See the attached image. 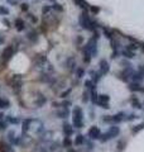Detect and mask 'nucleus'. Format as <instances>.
<instances>
[{
	"label": "nucleus",
	"mask_w": 144,
	"mask_h": 152,
	"mask_svg": "<svg viewBox=\"0 0 144 152\" xmlns=\"http://www.w3.org/2000/svg\"><path fill=\"white\" fill-rule=\"evenodd\" d=\"M14 26H15V28H17L18 32H22V31H24V28H25V23H24L23 19L17 18L15 22H14Z\"/></svg>",
	"instance_id": "20"
},
{
	"label": "nucleus",
	"mask_w": 144,
	"mask_h": 152,
	"mask_svg": "<svg viewBox=\"0 0 144 152\" xmlns=\"http://www.w3.org/2000/svg\"><path fill=\"white\" fill-rule=\"evenodd\" d=\"M36 64L39 66V67H42V66H44L47 64V57L43 56V55H38L37 58H36Z\"/></svg>",
	"instance_id": "27"
},
{
	"label": "nucleus",
	"mask_w": 144,
	"mask_h": 152,
	"mask_svg": "<svg viewBox=\"0 0 144 152\" xmlns=\"http://www.w3.org/2000/svg\"><path fill=\"white\" fill-rule=\"evenodd\" d=\"M10 86L13 88V90H15L17 93L22 89V86H23V77L20 75H14L13 76L12 80H10Z\"/></svg>",
	"instance_id": "7"
},
{
	"label": "nucleus",
	"mask_w": 144,
	"mask_h": 152,
	"mask_svg": "<svg viewBox=\"0 0 144 152\" xmlns=\"http://www.w3.org/2000/svg\"><path fill=\"white\" fill-rule=\"evenodd\" d=\"M8 122L5 121V115L4 114H0V131H5L8 128Z\"/></svg>",
	"instance_id": "29"
},
{
	"label": "nucleus",
	"mask_w": 144,
	"mask_h": 152,
	"mask_svg": "<svg viewBox=\"0 0 144 152\" xmlns=\"http://www.w3.org/2000/svg\"><path fill=\"white\" fill-rule=\"evenodd\" d=\"M133 74H134L133 66H129V67H124L121 71H120V72L118 74V77L124 83H129V80L132 79Z\"/></svg>",
	"instance_id": "5"
},
{
	"label": "nucleus",
	"mask_w": 144,
	"mask_h": 152,
	"mask_svg": "<svg viewBox=\"0 0 144 152\" xmlns=\"http://www.w3.org/2000/svg\"><path fill=\"white\" fill-rule=\"evenodd\" d=\"M120 55L124 56L127 60H133L134 57H135V52H132V51H129V50H123L121 52H120Z\"/></svg>",
	"instance_id": "25"
},
{
	"label": "nucleus",
	"mask_w": 144,
	"mask_h": 152,
	"mask_svg": "<svg viewBox=\"0 0 144 152\" xmlns=\"http://www.w3.org/2000/svg\"><path fill=\"white\" fill-rule=\"evenodd\" d=\"M79 23L82 29H86V31H90V32H95L97 31V28L100 27V24L94 19H91L89 13L87 12H82L80 14V18H79Z\"/></svg>",
	"instance_id": "1"
},
{
	"label": "nucleus",
	"mask_w": 144,
	"mask_h": 152,
	"mask_svg": "<svg viewBox=\"0 0 144 152\" xmlns=\"http://www.w3.org/2000/svg\"><path fill=\"white\" fill-rule=\"evenodd\" d=\"M142 129H144V123H142V124H138V126H134L133 128H132V133H138V132H140Z\"/></svg>",
	"instance_id": "37"
},
{
	"label": "nucleus",
	"mask_w": 144,
	"mask_h": 152,
	"mask_svg": "<svg viewBox=\"0 0 144 152\" xmlns=\"http://www.w3.org/2000/svg\"><path fill=\"white\" fill-rule=\"evenodd\" d=\"M84 85H85V89H86V90H89V91H92V90H96V86H95L96 84H94V83H92V80H91V79H90V80H86Z\"/></svg>",
	"instance_id": "30"
},
{
	"label": "nucleus",
	"mask_w": 144,
	"mask_h": 152,
	"mask_svg": "<svg viewBox=\"0 0 144 152\" xmlns=\"http://www.w3.org/2000/svg\"><path fill=\"white\" fill-rule=\"evenodd\" d=\"M97 98H99V94L96 93V90H92V91H90V100L94 104L97 103Z\"/></svg>",
	"instance_id": "35"
},
{
	"label": "nucleus",
	"mask_w": 144,
	"mask_h": 152,
	"mask_svg": "<svg viewBox=\"0 0 144 152\" xmlns=\"http://www.w3.org/2000/svg\"><path fill=\"white\" fill-rule=\"evenodd\" d=\"M15 140H17L15 132H14V131H9L8 132V141H9V143H10L12 146H14V142H15Z\"/></svg>",
	"instance_id": "33"
},
{
	"label": "nucleus",
	"mask_w": 144,
	"mask_h": 152,
	"mask_svg": "<svg viewBox=\"0 0 144 152\" xmlns=\"http://www.w3.org/2000/svg\"><path fill=\"white\" fill-rule=\"evenodd\" d=\"M89 100H90V91H89V90H85L84 94H82V102L87 103Z\"/></svg>",
	"instance_id": "41"
},
{
	"label": "nucleus",
	"mask_w": 144,
	"mask_h": 152,
	"mask_svg": "<svg viewBox=\"0 0 144 152\" xmlns=\"http://www.w3.org/2000/svg\"><path fill=\"white\" fill-rule=\"evenodd\" d=\"M130 103H132V107L135 108V109H142L143 108V104L139 102V99L135 96V95H133V96L130 98Z\"/></svg>",
	"instance_id": "22"
},
{
	"label": "nucleus",
	"mask_w": 144,
	"mask_h": 152,
	"mask_svg": "<svg viewBox=\"0 0 144 152\" xmlns=\"http://www.w3.org/2000/svg\"><path fill=\"white\" fill-rule=\"evenodd\" d=\"M103 122H104V123H113L111 115H104V117H103Z\"/></svg>",
	"instance_id": "48"
},
{
	"label": "nucleus",
	"mask_w": 144,
	"mask_h": 152,
	"mask_svg": "<svg viewBox=\"0 0 144 152\" xmlns=\"http://www.w3.org/2000/svg\"><path fill=\"white\" fill-rule=\"evenodd\" d=\"M119 134H120V128L116 124H114V126H111L109 128L108 132L101 133V137H100L99 141L105 143V142H108L109 140H113V138H115V137H118Z\"/></svg>",
	"instance_id": "3"
},
{
	"label": "nucleus",
	"mask_w": 144,
	"mask_h": 152,
	"mask_svg": "<svg viewBox=\"0 0 144 152\" xmlns=\"http://www.w3.org/2000/svg\"><path fill=\"white\" fill-rule=\"evenodd\" d=\"M125 115H127V114L124 112H119V113L115 114V115H111L113 123H114V124H118V123L124 122V121H125Z\"/></svg>",
	"instance_id": "15"
},
{
	"label": "nucleus",
	"mask_w": 144,
	"mask_h": 152,
	"mask_svg": "<svg viewBox=\"0 0 144 152\" xmlns=\"http://www.w3.org/2000/svg\"><path fill=\"white\" fill-rule=\"evenodd\" d=\"M51 9H52V7H49V5H44L42 8V13L43 14H47V13H49L51 12Z\"/></svg>",
	"instance_id": "49"
},
{
	"label": "nucleus",
	"mask_w": 144,
	"mask_h": 152,
	"mask_svg": "<svg viewBox=\"0 0 144 152\" xmlns=\"http://www.w3.org/2000/svg\"><path fill=\"white\" fill-rule=\"evenodd\" d=\"M130 80H132V83H139V84L143 81L144 80V65H139L138 70L134 71Z\"/></svg>",
	"instance_id": "6"
},
{
	"label": "nucleus",
	"mask_w": 144,
	"mask_h": 152,
	"mask_svg": "<svg viewBox=\"0 0 144 152\" xmlns=\"http://www.w3.org/2000/svg\"><path fill=\"white\" fill-rule=\"evenodd\" d=\"M75 1V4L77 7H80L81 9H82L84 12H87L89 10V8H90V5L87 4V1H86V0H73Z\"/></svg>",
	"instance_id": "19"
},
{
	"label": "nucleus",
	"mask_w": 144,
	"mask_h": 152,
	"mask_svg": "<svg viewBox=\"0 0 144 152\" xmlns=\"http://www.w3.org/2000/svg\"><path fill=\"white\" fill-rule=\"evenodd\" d=\"M67 152H77V151H76V150H73V148H72V147H71V148H68V150H67Z\"/></svg>",
	"instance_id": "59"
},
{
	"label": "nucleus",
	"mask_w": 144,
	"mask_h": 152,
	"mask_svg": "<svg viewBox=\"0 0 144 152\" xmlns=\"http://www.w3.org/2000/svg\"><path fill=\"white\" fill-rule=\"evenodd\" d=\"M124 146H125V142H124V141H120V142H118V148L123 150V148H124Z\"/></svg>",
	"instance_id": "54"
},
{
	"label": "nucleus",
	"mask_w": 144,
	"mask_h": 152,
	"mask_svg": "<svg viewBox=\"0 0 144 152\" xmlns=\"http://www.w3.org/2000/svg\"><path fill=\"white\" fill-rule=\"evenodd\" d=\"M84 75H85V70L82 67H77V69H76V77L81 79V77H84Z\"/></svg>",
	"instance_id": "38"
},
{
	"label": "nucleus",
	"mask_w": 144,
	"mask_h": 152,
	"mask_svg": "<svg viewBox=\"0 0 144 152\" xmlns=\"http://www.w3.org/2000/svg\"><path fill=\"white\" fill-rule=\"evenodd\" d=\"M20 9H22L23 12H27L28 9H29V5H28L27 3H24V4H22V5H20Z\"/></svg>",
	"instance_id": "51"
},
{
	"label": "nucleus",
	"mask_w": 144,
	"mask_h": 152,
	"mask_svg": "<svg viewBox=\"0 0 144 152\" xmlns=\"http://www.w3.org/2000/svg\"><path fill=\"white\" fill-rule=\"evenodd\" d=\"M85 136L84 134H80V133H79V134L77 136H76V138H75V141H73V145L75 146H82V145H85Z\"/></svg>",
	"instance_id": "23"
},
{
	"label": "nucleus",
	"mask_w": 144,
	"mask_h": 152,
	"mask_svg": "<svg viewBox=\"0 0 144 152\" xmlns=\"http://www.w3.org/2000/svg\"><path fill=\"white\" fill-rule=\"evenodd\" d=\"M128 88L132 93H138V91H142L143 86H142V84H139V83H130L128 85Z\"/></svg>",
	"instance_id": "17"
},
{
	"label": "nucleus",
	"mask_w": 144,
	"mask_h": 152,
	"mask_svg": "<svg viewBox=\"0 0 144 152\" xmlns=\"http://www.w3.org/2000/svg\"><path fill=\"white\" fill-rule=\"evenodd\" d=\"M109 102H110V96L108 94H99V98H97V105L101 107L103 109H109Z\"/></svg>",
	"instance_id": "8"
},
{
	"label": "nucleus",
	"mask_w": 144,
	"mask_h": 152,
	"mask_svg": "<svg viewBox=\"0 0 144 152\" xmlns=\"http://www.w3.org/2000/svg\"><path fill=\"white\" fill-rule=\"evenodd\" d=\"M52 105H53V108H60V107H61V103H57V102H53V103H52Z\"/></svg>",
	"instance_id": "57"
},
{
	"label": "nucleus",
	"mask_w": 144,
	"mask_h": 152,
	"mask_svg": "<svg viewBox=\"0 0 144 152\" xmlns=\"http://www.w3.org/2000/svg\"><path fill=\"white\" fill-rule=\"evenodd\" d=\"M85 143H86V146H87V150H89V151H91V150L94 148V143H92L91 141H87V142L85 141Z\"/></svg>",
	"instance_id": "50"
},
{
	"label": "nucleus",
	"mask_w": 144,
	"mask_h": 152,
	"mask_svg": "<svg viewBox=\"0 0 144 152\" xmlns=\"http://www.w3.org/2000/svg\"><path fill=\"white\" fill-rule=\"evenodd\" d=\"M9 107H10V103H9L8 99L0 98V109H8Z\"/></svg>",
	"instance_id": "34"
},
{
	"label": "nucleus",
	"mask_w": 144,
	"mask_h": 152,
	"mask_svg": "<svg viewBox=\"0 0 144 152\" xmlns=\"http://www.w3.org/2000/svg\"><path fill=\"white\" fill-rule=\"evenodd\" d=\"M34 122V119H32V118H25V119L23 121L22 123V132H23V134H27L28 131L31 129V124Z\"/></svg>",
	"instance_id": "13"
},
{
	"label": "nucleus",
	"mask_w": 144,
	"mask_h": 152,
	"mask_svg": "<svg viewBox=\"0 0 144 152\" xmlns=\"http://www.w3.org/2000/svg\"><path fill=\"white\" fill-rule=\"evenodd\" d=\"M89 10H90L91 13H92V14H97V13L100 12V8H99V7H94V5H90Z\"/></svg>",
	"instance_id": "45"
},
{
	"label": "nucleus",
	"mask_w": 144,
	"mask_h": 152,
	"mask_svg": "<svg viewBox=\"0 0 144 152\" xmlns=\"http://www.w3.org/2000/svg\"><path fill=\"white\" fill-rule=\"evenodd\" d=\"M76 42H77V45H82L84 37H82V36H77V38H76Z\"/></svg>",
	"instance_id": "52"
},
{
	"label": "nucleus",
	"mask_w": 144,
	"mask_h": 152,
	"mask_svg": "<svg viewBox=\"0 0 144 152\" xmlns=\"http://www.w3.org/2000/svg\"><path fill=\"white\" fill-rule=\"evenodd\" d=\"M49 1H53V3H55V1H56V0H49Z\"/></svg>",
	"instance_id": "61"
},
{
	"label": "nucleus",
	"mask_w": 144,
	"mask_h": 152,
	"mask_svg": "<svg viewBox=\"0 0 144 152\" xmlns=\"http://www.w3.org/2000/svg\"><path fill=\"white\" fill-rule=\"evenodd\" d=\"M103 33H104V36L108 38V39H114V29H110V28H106V27H104L103 28Z\"/></svg>",
	"instance_id": "24"
},
{
	"label": "nucleus",
	"mask_w": 144,
	"mask_h": 152,
	"mask_svg": "<svg viewBox=\"0 0 144 152\" xmlns=\"http://www.w3.org/2000/svg\"><path fill=\"white\" fill-rule=\"evenodd\" d=\"M46 103H47V98L43 96L42 94H39V96H38L37 100H36V107H37V108H42Z\"/></svg>",
	"instance_id": "26"
},
{
	"label": "nucleus",
	"mask_w": 144,
	"mask_h": 152,
	"mask_svg": "<svg viewBox=\"0 0 144 152\" xmlns=\"http://www.w3.org/2000/svg\"><path fill=\"white\" fill-rule=\"evenodd\" d=\"M139 48H140V51L144 53V42H140V43H139Z\"/></svg>",
	"instance_id": "58"
},
{
	"label": "nucleus",
	"mask_w": 144,
	"mask_h": 152,
	"mask_svg": "<svg viewBox=\"0 0 144 152\" xmlns=\"http://www.w3.org/2000/svg\"><path fill=\"white\" fill-rule=\"evenodd\" d=\"M89 74L91 75V80H92L94 84H97L100 80H101V77H103V75L100 74V71H94V70H91Z\"/></svg>",
	"instance_id": "16"
},
{
	"label": "nucleus",
	"mask_w": 144,
	"mask_h": 152,
	"mask_svg": "<svg viewBox=\"0 0 144 152\" xmlns=\"http://www.w3.org/2000/svg\"><path fill=\"white\" fill-rule=\"evenodd\" d=\"M71 105H72V103L70 100H65V102L61 103V107L62 108H66V109H68V107H71Z\"/></svg>",
	"instance_id": "47"
},
{
	"label": "nucleus",
	"mask_w": 144,
	"mask_h": 152,
	"mask_svg": "<svg viewBox=\"0 0 144 152\" xmlns=\"http://www.w3.org/2000/svg\"><path fill=\"white\" fill-rule=\"evenodd\" d=\"M87 136L90 137L91 141H95V140H100V137H101V131H100V128L97 126H92L89 129L87 132Z\"/></svg>",
	"instance_id": "9"
},
{
	"label": "nucleus",
	"mask_w": 144,
	"mask_h": 152,
	"mask_svg": "<svg viewBox=\"0 0 144 152\" xmlns=\"http://www.w3.org/2000/svg\"><path fill=\"white\" fill-rule=\"evenodd\" d=\"M110 42H111V48H113V51H119V48H120V43H119V42L116 39H111Z\"/></svg>",
	"instance_id": "39"
},
{
	"label": "nucleus",
	"mask_w": 144,
	"mask_h": 152,
	"mask_svg": "<svg viewBox=\"0 0 144 152\" xmlns=\"http://www.w3.org/2000/svg\"><path fill=\"white\" fill-rule=\"evenodd\" d=\"M137 118H138L137 114L130 113V114H127V115H125V121H128V122H132V121H134V119H137Z\"/></svg>",
	"instance_id": "42"
},
{
	"label": "nucleus",
	"mask_w": 144,
	"mask_h": 152,
	"mask_svg": "<svg viewBox=\"0 0 144 152\" xmlns=\"http://www.w3.org/2000/svg\"><path fill=\"white\" fill-rule=\"evenodd\" d=\"M27 38L32 42V43H34V42H37V41H38V33H37V32H34V31H32V32H29V33L27 34Z\"/></svg>",
	"instance_id": "31"
},
{
	"label": "nucleus",
	"mask_w": 144,
	"mask_h": 152,
	"mask_svg": "<svg viewBox=\"0 0 144 152\" xmlns=\"http://www.w3.org/2000/svg\"><path fill=\"white\" fill-rule=\"evenodd\" d=\"M71 91H72V89H71V88H70V89H67V90H65V91L61 94V98L66 99V98H67V96H68V95L71 94Z\"/></svg>",
	"instance_id": "46"
},
{
	"label": "nucleus",
	"mask_w": 144,
	"mask_h": 152,
	"mask_svg": "<svg viewBox=\"0 0 144 152\" xmlns=\"http://www.w3.org/2000/svg\"><path fill=\"white\" fill-rule=\"evenodd\" d=\"M84 50H85V51H87L92 57H96V55H97V41L94 39V38L91 37L90 39L87 41L86 46L84 47Z\"/></svg>",
	"instance_id": "4"
},
{
	"label": "nucleus",
	"mask_w": 144,
	"mask_h": 152,
	"mask_svg": "<svg viewBox=\"0 0 144 152\" xmlns=\"http://www.w3.org/2000/svg\"><path fill=\"white\" fill-rule=\"evenodd\" d=\"M52 9H55L56 12H63V7L61 5V4H58V3H53V5H52Z\"/></svg>",
	"instance_id": "43"
},
{
	"label": "nucleus",
	"mask_w": 144,
	"mask_h": 152,
	"mask_svg": "<svg viewBox=\"0 0 144 152\" xmlns=\"http://www.w3.org/2000/svg\"><path fill=\"white\" fill-rule=\"evenodd\" d=\"M91 58H92V56H91L87 51H85V50H84V62L89 65V64L91 62Z\"/></svg>",
	"instance_id": "36"
},
{
	"label": "nucleus",
	"mask_w": 144,
	"mask_h": 152,
	"mask_svg": "<svg viewBox=\"0 0 144 152\" xmlns=\"http://www.w3.org/2000/svg\"><path fill=\"white\" fill-rule=\"evenodd\" d=\"M1 43H4V39H3L1 37H0V45H1Z\"/></svg>",
	"instance_id": "60"
},
{
	"label": "nucleus",
	"mask_w": 144,
	"mask_h": 152,
	"mask_svg": "<svg viewBox=\"0 0 144 152\" xmlns=\"http://www.w3.org/2000/svg\"><path fill=\"white\" fill-rule=\"evenodd\" d=\"M5 121L8 122V124H18L19 123V118L13 117V115H5Z\"/></svg>",
	"instance_id": "32"
},
{
	"label": "nucleus",
	"mask_w": 144,
	"mask_h": 152,
	"mask_svg": "<svg viewBox=\"0 0 144 152\" xmlns=\"http://www.w3.org/2000/svg\"><path fill=\"white\" fill-rule=\"evenodd\" d=\"M92 34H94V36H92V38H94V39H96V41H97L99 38H100V33H99L97 31H95V32L92 33Z\"/></svg>",
	"instance_id": "53"
},
{
	"label": "nucleus",
	"mask_w": 144,
	"mask_h": 152,
	"mask_svg": "<svg viewBox=\"0 0 144 152\" xmlns=\"http://www.w3.org/2000/svg\"><path fill=\"white\" fill-rule=\"evenodd\" d=\"M72 126L79 129L84 127V110L81 107H75L72 110Z\"/></svg>",
	"instance_id": "2"
},
{
	"label": "nucleus",
	"mask_w": 144,
	"mask_h": 152,
	"mask_svg": "<svg viewBox=\"0 0 144 152\" xmlns=\"http://www.w3.org/2000/svg\"><path fill=\"white\" fill-rule=\"evenodd\" d=\"M14 52H15L14 47H13V46H8L7 48L3 51V53H1V61H4V62L9 61V60H10L12 57L14 56Z\"/></svg>",
	"instance_id": "10"
},
{
	"label": "nucleus",
	"mask_w": 144,
	"mask_h": 152,
	"mask_svg": "<svg viewBox=\"0 0 144 152\" xmlns=\"http://www.w3.org/2000/svg\"><path fill=\"white\" fill-rule=\"evenodd\" d=\"M3 24H5L7 27H10V22H9L8 19H5V18H4V19H3Z\"/></svg>",
	"instance_id": "55"
},
{
	"label": "nucleus",
	"mask_w": 144,
	"mask_h": 152,
	"mask_svg": "<svg viewBox=\"0 0 144 152\" xmlns=\"http://www.w3.org/2000/svg\"><path fill=\"white\" fill-rule=\"evenodd\" d=\"M62 131H63L65 137H71L72 134H73V126L70 124V123H67V122H65L63 126H62Z\"/></svg>",
	"instance_id": "12"
},
{
	"label": "nucleus",
	"mask_w": 144,
	"mask_h": 152,
	"mask_svg": "<svg viewBox=\"0 0 144 152\" xmlns=\"http://www.w3.org/2000/svg\"><path fill=\"white\" fill-rule=\"evenodd\" d=\"M9 14V9L4 5H0V15H8Z\"/></svg>",
	"instance_id": "44"
},
{
	"label": "nucleus",
	"mask_w": 144,
	"mask_h": 152,
	"mask_svg": "<svg viewBox=\"0 0 144 152\" xmlns=\"http://www.w3.org/2000/svg\"><path fill=\"white\" fill-rule=\"evenodd\" d=\"M56 115H57V118H61V119H66V118L70 115V110L66 108H62L56 113Z\"/></svg>",
	"instance_id": "21"
},
{
	"label": "nucleus",
	"mask_w": 144,
	"mask_h": 152,
	"mask_svg": "<svg viewBox=\"0 0 144 152\" xmlns=\"http://www.w3.org/2000/svg\"><path fill=\"white\" fill-rule=\"evenodd\" d=\"M143 104H144V103H143Z\"/></svg>",
	"instance_id": "62"
},
{
	"label": "nucleus",
	"mask_w": 144,
	"mask_h": 152,
	"mask_svg": "<svg viewBox=\"0 0 144 152\" xmlns=\"http://www.w3.org/2000/svg\"><path fill=\"white\" fill-rule=\"evenodd\" d=\"M0 152H14L13 146L7 142H0Z\"/></svg>",
	"instance_id": "18"
},
{
	"label": "nucleus",
	"mask_w": 144,
	"mask_h": 152,
	"mask_svg": "<svg viewBox=\"0 0 144 152\" xmlns=\"http://www.w3.org/2000/svg\"><path fill=\"white\" fill-rule=\"evenodd\" d=\"M76 60L73 58V57H68V58L66 60V67H67V70L68 71H71V72H73V71H76Z\"/></svg>",
	"instance_id": "14"
},
{
	"label": "nucleus",
	"mask_w": 144,
	"mask_h": 152,
	"mask_svg": "<svg viewBox=\"0 0 144 152\" xmlns=\"http://www.w3.org/2000/svg\"><path fill=\"white\" fill-rule=\"evenodd\" d=\"M138 48H139V45H137V43H129L127 46L125 50H129V51H132V52H135Z\"/></svg>",
	"instance_id": "40"
},
{
	"label": "nucleus",
	"mask_w": 144,
	"mask_h": 152,
	"mask_svg": "<svg viewBox=\"0 0 144 152\" xmlns=\"http://www.w3.org/2000/svg\"><path fill=\"white\" fill-rule=\"evenodd\" d=\"M29 18H31V22H32V23H37V22H38V19H37L36 17H33V15H29Z\"/></svg>",
	"instance_id": "56"
},
{
	"label": "nucleus",
	"mask_w": 144,
	"mask_h": 152,
	"mask_svg": "<svg viewBox=\"0 0 144 152\" xmlns=\"http://www.w3.org/2000/svg\"><path fill=\"white\" fill-rule=\"evenodd\" d=\"M72 145H73V141H72L70 137H65L63 141H62V147H65V148H71Z\"/></svg>",
	"instance_id": "28"
},
{
	"label": "nucleus",
	"mask_w": 144,
	"mask_h": 152,
	"mask_svg": "<svg viewBox=\"0 0 144 152\" xmlns=\"http://www.w3.org/2000/svg\"><path fill=\"white\" fill-rule=\"evenodd\" d=\"M99 71H100V74L101 75H106L109 74V71H110V65L106 60H100V62H99Z\"/></svg>",
	"instance_id": "11"
}]
</instances>
